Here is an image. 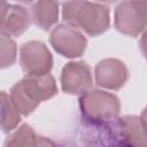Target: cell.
Segmentation results:
<instances>
[{
  "mask_svg": "<svg viewBox=\"0 0 147 147\" xmlns=\"http://www.w3.org/2000/svg\"><path fill=\"white\" fill-rule=\"evenodd\" d=\"M37 137L29 124H23L7 137L3 147H33Z\"/></svg>",
  "mask_w": 147,
  "mask_h": 147,
  "instance_id": "4fadbf2b",
  "label": "cell"
},
{
  "mask_svg": "<svg viewBox=\"0 0 147 147\" xmlns=\"http://www.w3.org/2000/svg\"><path fill=\"white\" fill-rule=\"evenodd\" d=\"M1 48V68L6 69L11 67L16 61V44L10 37L1 36L0 39Z\"/></svg>",
  "mask_w": 147,
  "mask_h": 147,
  "instance_id": "5bb4252c",
  "label": "cell"
},
{
  "mask_svg": "<svg viewBox=\"0 0 147 147\" xmlns=\"http://www.w3.org/2000/svg\"><path fill=\"white\" fill-rule=\"evenodd\" d=\"M139 47H140V52H141L142 56L147 60V28L142 32V36L139 40Z\"/></svg>",
  "mask_w": 147,
  "mask_h": 147,
  "instance_id": "2e32d148",
  "label": "cell"
},
{
  "mask_svg": "<svg viewBox=\"0 0 147 147\" xmlns=\"http://www.w3.org/2000/svg\"><path fill=\"white\" fill-rule=\"evenodd\" d=\"M95 83L108 90H119L129 78L126 65L117 59H105L95 65Z\"/></svg>",
  "mask_w": 147,
  "mask_h": 147,
  "instance_id": "ba28073f",
  "label": "cell"
},
{
  "mask_svg": "<svg viewBox=\"0 0 147 147\" xmlns=\"http://www.w3.org/2000/svg\"><path fill=\"white\" fill-rule=\"evenodd\" d=\"M92 72L84 61L68 62L61 72V87L68 94H84L92 86Z\"/></svg>",
  "mask_w": 147,
  "mask_h": 147,
  "instance_id": "52a82bcc",
  "label": "cell"
},
{
  "mask_svg": "<svg viewBox=\"0 0 147 147\" xmlns=\"http://www.w3.org/2000/svg\"><path fill=\"white\" fill-rule=\"evenodd\" d=\"M117 130L121 140L127 147H147V127L140 117L134 115L121 117Z\"/></svg>",
  "mask_w": 147,
  "mask_h": 147,
  "instance_id": "30bf717a",
  "label": "cell"
},
{
  "mask_svg": "<svg viewBox=\"0 0 147 147\" xmlns=\"http://www.w3.org/2000/svg\"><path fill=\"white\" fill-rule=\"evenodd\" d=\"M49 42L55 52L70 59L82 56L87 46L86 37L69 24L56 25L49 34Z\"/></svg>",
  "mask_w": 147,
  "mask_h": 147,
  "instance_id": "5b68a950",
  "label": "cell"
},
{
  "mask_svg": "<svg viewBox=\"0 0 147 147\" xmlns=\"http://www.w3.org/2000/svg\"><path fill=\"white\" fill-rule=\"evenodd\" d=\"M20 64L26 76H42L52 70L53 57L44 42L31 40L21 46Z\"/></svg>",
  "mask_w": 147,
  "mask_h": 147,
  "instance_id": "277c9868",
  "label": "cell"
},
{
  "mask_svg": "<svg viewBox=\"0 0 147 147\" xmlns=\"http://www.w3.org/2000/svg\"><path fill=\"white\" fill-rule=\"evenodd\" d=\"M57 93L55 79L52 75L25 76L18 80L9 92V96L23 116H29L41 101L53 98Z\"/></svg>",
  "mask_w": 147,
  "mask_h": 147,
  "instance_id": "7a4b0ae2",
  "label": "cell"
},
{
  "mask_svg": "<svg viewBox=\"0 0 147 147\" xmlns=\"http://www.w3.org/2000/svg\"><path fill=\"white\" fill-rule=\"evenodd\" d=\"M79 109L86 121L93 124H105L119 115L121 102L113 93L102 90H90L80 95Z\"/></svg>",
  "mask_w": 147,
  "mask_h": 147,
  "instance_id": "3957f363",
  "label": "cell"
},
{
  "mask_svg": "<svg viewBox=\"0 0 147 147\" xmlns=\"http://www.w3.org/2000/svg\"><path fill=\"white\" fill-rule=\"evenodd\" d=\"M62 17L67 24L92 37L106 32L110 24L109 8L96 2L67 1L62 5Z\"/></svg>",
  "mask_w": 147,
  "mask_h": 147,
  "instance_id": "6da1fadb",
  "label": "cell"
},
{
  "mask_svg": "<svg viewBox=\"0 0 147 147\" xmlns=\"http://www.w3.org/2000/svg\"><path fill=\"white\" fill-rule=\"evenodd\" d=\"M33 147H59L54 141H52L51 139L46 138V137H41V136H38L37 137V140H36V144Z\"/></svg>",
  "mask_w": 147,
  "mask_h": 147,
  "instance_id": "9a60e30c",
  "label": "cell"
},
{
  "mask_svg": "<svg viewBox=\"0 0 147 147\" xmlns=\"http://www.w3.org/2000/svg\"><path fill=\"white\" fill-rule=\"evenodd\" d=\"M31 18L41 30H49L59 18V3L55 1H37L31 5Z\"/></svg>",
  "mask_w": 147,
  "mask_h": 147,
  "instance_id": "8fae6325",
  "label": "cell"
},
{
  "mask_svg": "<svg viewBox=\"0 0 147 147\" xmlns=\"http://www.w3.org/2000/svg\"><path fill=\"white\" fill-rule=\"evenodd\" d=\"M115 28L123 34L137 37L146 30L147 14L139 1H123L115 8Z\"/></svg>",
  "mask_w": 147,
  "mask_h": 147,
  "instance_id": "8992f818",
  "label": "cell"
},
{
  "mask_svg": "<svg viewBox=\"0 0 147 147\" xmlns=\"http://www.w3.org/2000/svg\"><path fill=\"white\" fill-rule=\"evenodd\" d=\"M141 119H142V122H144V124L146 125V127H147V107L142 110V113H141V117H140Z\"/></svg>",
  "mask_w": 147,
  "mask_h": 147,
  "instance_id": "e0dca14e",
  "label": "cell"
},
{
  "mask_svg": "<svg viewBox=\"0 0 147 147\" xmlns=\"http://www.w3.org/2000/svg\"><path fill=\"white\" fill-rule=\"evenodd\" d=\"M1 36L18 37L25 32L31 24L29 10L20 5L1 2Z\"/></svg>",
  "mask_w": 147,
  "mask_h": 147,
  "instance_id": "9c48e42d",
  "label": "cell"
},
{
  "mask_svg": "<svg viewBox=\"0 0 147 147\" xmlns=\"http://www.w3.org/2000/svg\"><path fill=\"white\" fill-rule=\"evenodd\" d=\"M21 113L11 101L9 94L1 92V127L5 133L11 132L21 122Z\"/></svg>",
  "mask_w": 147,
  "mask_h": 147,
  "instance_id": "7c38bea8",
  "label": "cell"
}]
</instances>
